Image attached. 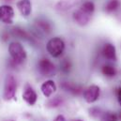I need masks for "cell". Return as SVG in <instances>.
Listing matches in <instances>:
<instances>
[{
    "instance_id": "obj_6",
    "label": "cell",
    "mask_w": 121,
    "mask_h": 121,
    "mask_svg": "<svg viewBox=\"0 0 121 121\" xmlns=\"http://www.w3.org/2000/svg\"><path fill=\"white\" fill-rule=\"evenodd\" d=\"M101 55L108 61L116 62L117 60V54L116 46L111 42H106L103 44L101 48Z\"/></svg>"
},
{
    "instance_id": "obj_22",
    "label": "cell",
    "mask_w": 121,
    "mask_h": 121,
    "mask_svg": "<svg viewBox=\"0 0 121 121\" xmlns=\"http://www.w3.org/2000/svg\"><path fill=\"white\" fill-rule=\"evenodd\" d=\"M89 112H90V116L92 117H94V118H99L101 114H102V111L99 108H98V107L91 108L90 110H89Z\"/></svg>"
},
{
    "instance_id": "obj_15",
    "label": "cell",
    "mask_w": 121,
    "mask_h": 121,
    "mask_svg": "<svg viewBox=\"0 0 121 121\" xmlns=\"http://www.w3.org/2000/svg\"><path fill=\"white\" fill-rule=\"evenodd\" d=\"M99 121H118V117L117 114L112 111H106L102 112Z\"/></svg>"
},
{
    "instance_id": "obj_17",
    "label": "cell",
    "mask_w": 121,
    "mask_h": 121,
    "mask_svg": "<svg viewBox=\"0 0 121 121\" xmlns=\"http://www.w3.org/2000/svg\"><path fill=\"white\" fill-rule=\"evenodd\" d=\"M83 11H85L86 13H87V14H89L92 16V14L94 13V11H95V5H94V3L93 2H91V1H86V2H85L82 6H81V8H80Z\"/></svg>"
},
{
    "instance_id": "obj_19",
    "label": "cell",
    "mask_w": 121,
    "mask_h": 121,
    "mask_svg": "<svg viewBox=\"0 0 121 121\" xmlns=\"http://www.w3.org/2000/svg\"><path fill=\"white\" fill-rule=\"evenodd\" d=\"M12 35L15 36V37H18L20 39H28V34L20 27H14L12 29Z\"/></svg>"
},
{
    "instance_id": "obj_14",
    "label": "cell",
    "mask_w": 121,
    "mask_h": 121,
    "mask_svg": "<svg viewBox=\"0 0 121 121\" xmlns=\"http://www.w3.org/2000/svg\"><path fill=\"white\" fill-rule=\"evenodd\" d=\"M101 73L108 78H113L117 75V70L115 66H113L111 64H104L101 67Z\"/></svg>"
},
{
    "instance_id": "obj_24",
    "label": "cell",
    "mask_w": 121,
    "mask_h": 121,
    "mask_svg": "<svg viewBox=\"0 0 121 121\" xmlns=\"http://www.w3.org/2000/svg\"><path fill=\"white\" fill-rule=\"evenodd\" d=\"M54 121H67L66 120V118H65V117L64 116H62V115H59V116H57Z\"/></svg>"
},
{
    "instance_id": "obj_20",
    "label": "cell",
    "mask_w": 121,
    "mask_h": 121,
    "mask_svg": "<svg viewBox=\"0 0 121 121\" xmlns=\"http://www.w3.org/2000/svg\"><path fill=\"white\" fill-rule=\"evenodd\" d=\"M63 103V99H61L60 97H55L54 99H51L48 103H47V106L48 107H51V108H56V107H58L60 106L61 104Z\"/></svg>"
},
{
    "instance_id": "obj_21",
    "label": "cell",
    "mask_w": 121,
    "mask_h": 121,
    "mask_svg": "<svg viewBox=\"0 0 121 121\" xmlns=\"http://www.w3.org/2000/svg\"><path fill=\"white\" fill-rule=\"evenodd\" d=\"M70 67H71V65H70V62L68 60V59H64V60H63L60 63L61 70H62L63 72H65V73H68V72L69 71V69H70Z\"/></svg>"
},
{
    "instance_id": "obj_1",
    "label": "cell",
    "mask_w": 121,
    "mask_h": 121,
    "mask_svg": "<svg viewBox=\"0 0 121 121\" xmlns=\"http://www.w3.org/2000/svg\"><path fill=\"white\" fill-rule=\"evenodd\" d=\"M9 53L16 65L23 63L26 59V52L20 42H11L9 46Z\"/></svg>"
},
{
    "instance_id": "obj_5",
    "label": "cell",
    "mask_w": 121,
    "mask_h": 121,
    "mask_svg": "<svg viewBox=\"0 0 121 121\" xmlns=\"http://www.w3.org/2000/svg\"><path fill=\"white\" fill-rule=\"evenodd\" d=\"M83 96L87 103H94L99 99L100 96V88L97 85H92L85 89Z\"/></svg>"
},
{
    "instance_id": "obj_25",
    "label": "cell",
    "mask_w": 121,
    "mask_h": 121,
    "mask_svg": "<svg viewBox=\"0 0 121 121\" xmlns=\"http://www.w3.org/2000/svg\"><path fill=\"white\" fill-rule=\"evenodd\" d=\"M72 121H83V120H81V119H74V120Z\"/></svg>"
},
{
    "instance_id": "obj_7",
    "label": "cell",
    "mask_w": 121,
    "mask_h": 121,
    "mask_svg": "<svg viewBox=\"0 0 121 121\" xmlns=\"http://www.w3.org/2000/svg\"><path fill=\"white\" fill-rule=\"evenodd\" d=\"M14 17V10L10 6L4 5L0 7V20L5 24H11Z\"/></svg>"
},
{
    "instance_id": "obj_8",
    "label": "cell",
    "mask_w": 121,
    "mask_h": 121,
    "mask_svg": "<svg viewBox=\"0 0 121 121\" xmlns=\"http://www.w3.org/2000/svg\"><path fill=\"white\" fill-rule=\"evenodd\" d=\"M73 20L81 26H86L91 20V15L86 13L85 11H83L81 9H77L76 11H74L73 13Z\"/></svg>"
},
{
    "instance_id": "obj_4",
    "label": "cell",
    "mask_w": 121,
    "mask_h": 121,
    "mask_svg": "<svg viewBox=\"0 0 121 121\" xmlns=\"http://www.w3.org/2000/svg\"><path fill=\"white\" fill-rule=\"evenodd\" d=\"M38 69L43 76H54L56 71V65L48 58H41L38 62Z\"/></svg>"
},
{
    "instance_id": "obj_18",
    "label": "cell",
    "mask_w": 121,
    "mask_h": 121,
    "mask_svg": "<svg viewBox=\"0 0 121 121\" xmlns=\"http://www.w3.org/2000/svg\"><path fill=\"white\" fill-rule=\"evenodd\" d=\"M77 2H79V0H61L57 4V8L60 9H68L74 6Z\"/></svg>"
},
{
    "instance_id": "obj_13",
    "label": "cell",
    "mask_w": 121,
    "mask_h": 121,
    "mask_svg": "<svg viewBox=\"0 0 121 121\" xmlns=\"http://www.w3.org/2000/svg\"><path fill=\"white\" fill-rule=\"evenodd\" d=\"M121 7L120 0H108L104 6V10L107 13H115Z\"/></svg>"
},
{
    "instance_id": "obj_12",
    "label": "cell",
    "mask_w": 121,
    "mask_h": 121,
    "mask_svg": "<svg viewBox=\"0 0 121 121\" xmlns=\"http://www.w3.org/2000/svg\"><path fill=\"white\" fill-rule=\"evenodd\" d=\"M61 87L64 90L68 91V92H69L73 95H79L83 90L81 86H79L77 84H74V83H71V82H64L61 85Z\"/></svg>"
},
{
    "instance_id": "obj_23",
    "label": "cell",
    "mask_w": 121,
    "mask_h": 121,
    "mask_svg": "<svg viewBox=\"0 0 121 121\" xmlns=\"http://www.w3.org/2000/svg\"><path fill=\"white\" fill-rule=\"evenodd\" d=\"M116 94H117V101L119 103V105L121 106V87H118L117 91H116Z\"/></svg>"
},
{
    "instance_id": "obj_10",
    "label": "cell",
    "mask_w": 121,
    "mask_h": 121,
    "mask_svg": "<svg viewBox=\"0 0 121 121\" xmlns=\"http://www.w3.org/2000/svg\"><path fill=\"white\" fill-rule=\"evenodd\" d=\"M40 90L42 92V94L44 95V97L50 98V97L56 91V84H55L54 81L48 80V81H45V82L41 85Z\"/></svg>"
},
{
    "instance_id": "obj_11",
    "label": "cell",
    "mask_w": 121,
    "mask_h": 121,
    "mask_svg": "<svg viewBox=\"0 0 121 121\" xmlns=\"http://www.w3.org/2000/svg\"><path fill=\"white\" fill-rule=\"evenodd\" d=\"M17 8L21 14L25 17L29 16L32 11V6H31L30 0H20L17 3Z\"/></svg>"
},
{
    "instance_id": "obj_3",
    "label": "cell",
    "mask_w": 121,
    "mask_h": 121,
    "mask_svg": "<svg viewBox=\"0 0 121 121\" xmlns=\"http://www.w3.org/2000/svg\"><path fill=\"white\" fill-rule=\"evenodd\" d=\"M17 90V81L13 75L8 74L5 79L3 98L5 100H10L14 98Z\"/></svg>"
},
{
    "instance_id": "obj_2",
    "label": "cell",
    "mask_w": 121,
    "mask_h": 121,
    "mask_svg": "<svg viewBox=\"0 0 121 121\" xmlns=\"http://www.w3.org/2000/svg\"><path fill=\"white\" fill-rule=\"evenodd\" d=\"M46 49H47V52L53 57H59L64 53L65 42L59 37H55L47 42Z\"/></svg>"
},
{
    "instance_id": "obj_9",
    "label": "cell",
    "mask_w": 121,
    "mask_h": 121,
    "mask_svg": "<svg viewBox=\"0 0 121 121\" xmlns=\"http://www.w3.org/2000/svg\"><path fill=\"white\" fill-rule=\"evenodd\" d=\"M38 96L35 90L33 89V87L30 86L29 85H26L25 87V90L23 93V99L29 105H34L37 101Z\"/></svg>"
},
{
    "instance_id": "obj_16",
    "label": "cell",
    "mask_w": 121,
    "mask_h": 121,
    "mask_svg": "<svg viewBox=\"0 0 121 121\" xmlns=\"http://www.w3.org/2000/svg\"><path fill=\"white\" fill-rule=\"evenodd\" d=\"M37 26H38V28L40 29V31L48 34L52 31V25L46 21V20H43V19H40L37 22Z\"/></svg>"
}]
</instances>
